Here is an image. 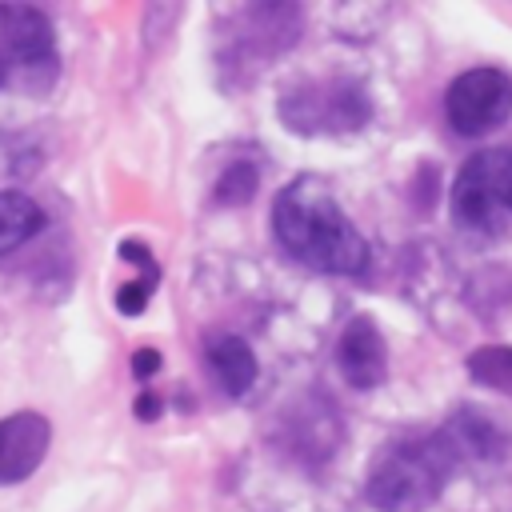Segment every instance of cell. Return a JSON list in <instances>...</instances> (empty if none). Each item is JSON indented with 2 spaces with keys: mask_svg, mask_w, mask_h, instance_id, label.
Here are the masks:
<instances>
[{
  "mask_svg": "<svg viewBox=\"0 0 512 512\" xmlns=\"http://www.w3.org/2000/svg\"><path fill=\"white\" fill-rule=\"evenodd\" d=\"M60 80L52 20L32 4H0V88L16 96H48Z\"/></svg>",
  "mask_w": 512,
  "mask_h": 512,
  "instance_id": "3",
  "label": "cell"
},
{
  "mask_svg": "<svg viewBox=\"0 0 512 512\" xmlns=\"http://www.w3.org/2000/svg\"><path fill=\"white\" fill-rule=\"evenodd\" d=\"M44 228V208L16 188H0V256L24 248Z\"/></svg>",
  "mask_w": 512,
  "mask_h": 512,
  "instance_id": "11",
  "label": "cell"
},
{
  "mask_svg": "<svg viewBox=\"0 0 512 512\" xmlns=\"http://www.w3.org/2000/svg\"><path fill=\"white\" fill-rule=\"evenodd\" d=\"M456 468H464V456L444 424L436 432L396 436L376 452L364 476V500L376 512H424L440 500Z\"/></svg>",
  "mask_w": 512,
  "mask_h": 512,
  "instance_id": "2",
  "label": "cell"
},
{
  "mask_svg": "<svg viewBox=\"0 0 512 512\" xmlns=\"http://www.w3.org/2000/svg\"><path fill=\"white\" fill-rule=\"evenodd\" d=\"M336 368L344 376V384L368 392L380 388L388 376V344L376 328L372 316H352L336 340Z\"/></svg>",
  "mask_w": 512,
  "mask_h": 512,
  "instance_id": "8",
  "label": "cell"
},
{
  "mask_svg": "<svg viewBox=\"0 0 512 512\" xmlns=\"http://www.w3.org/2000/svg\"><path fill=\"white\" fill-rule=\"evenodd\" d=\"M208 372L228 396H244L256 384V352L240 336H212L208 340Z\"/></svg>",
  "mask_w": 512,
  "mask_h": 512,
  "instance_id": "10",
  "label": "cell"
},
{
  "mask_svg": "<svg viewBox=\"0 0 512 512\" xmlns=\"http://www.w3.org/2000/svg\"><path fill=\"white\" fill-rule=\"evenodd\" d=\"M512 216V148H484L464 160L452 180V220L460 228L496 232Z\"/></svg>",
  "mask_w": 512,
  "mask_h": 512,
  "instance_id": "5",
  "label": "cell"
},
{
  "mask_svg": "<svg viewBox=\"0 0 512 512\" xmlns=\"http://www.w3.org/2000/svg\"><path fill=\"white\" fill-rule=\"evenodd\" d=\"M52 444V424L48 416L24 408L0 420V484H20L28 480Z\"/></svg>",
  "mask_w": 512,
  "mask_h": 512,
  "instance_id": "7",
  "label": "cell"
},
{
  "mask_svg": "<svg viewBox=\"0 0 512 512\" xmlns=\"http://www.w3.org/2000/svg\"><path fill=\"white\" fill-rule=\"evenodd\" d=\"M444 428L452 432L464 464H492V460H500L508 452V436L480 408H456Z\"/></svg>",
  "mask_w": 512,
  "mask_h": 512,
  "instance_id": "9",
  "label": "cell"
},
{
  "mask_svg": "<svg viewBox=\"0 0 512 512\" xmlns=\"http://www.w3.org/2000/svg\"><path fill=\"white\" fill-rule=\"evenodd\" d=\"M468 376L512 396V344H484L468 356Z\"/></svg>",
  "mask_w": 512,
  "mask_h": 512,
  "instance_id": "12",
  "label": "cell"
},
{
  "mask_svg": "<svg viewBox=\"0 0 512 512\" xmlns=\"http://www.w3.org/2000/svg\"><path fill=\"white\" fill-rule=\"evenodd\" d=\"M256 184H260V172H256L248 160H236V164H228V168L220 172V180H216V188H212V200L224 204V208H240V204L252 200Z\"/></svg>",
  "mask_w": 512,
  "mask_h": 512,
  "instance_id": "13",
  "label": "cell"
},
{
  "mask_svg": "<svg viewBox=\"0 0 512 512\" xmlns=\"http://www.w3.org/2000/svg\"><path fill=\"white\" fill-rule=\"evenodd\" d=\"M132 372H136V380H148L152 372H160V352L156 348H140L132 356Z\"/></svg>",
  "mask_w": 512,
  "mask_h": 512,
  "instance_id": "15",
  "label": "cell"
},
{
  "mask_svg": "<svg viewBox=\"0 0 512 512\" xmlns=\"http://www.w3.org/2000/svg\"><path fill=\"white\" fill-rule=\"evenodd\" d=\"M272 236L284 256L324 276H360L372 260L368 240L320 176H296L276 192Z\"/></svg>",
  "mask_w": 512,
  "mask_h": 512,
  "instance_id": "1",
  "label": "cell"
},
{
  "mask_svg": "<svg viewBox=\"0 0 512 512\" xmlns=\"http://www.w3.org/2000/svg\"><path fill=\"white\" fill-rule=\"evenodd\" d=\"M444 116L460 136H484L512 116V80L500 68H468L444 92Z\"/></svg>",
  "mask_w": 512,
  "mask_h": 512,
  "instance_id": "6",
  "label": "cell"
},
{
  "mask_svg": "<svg viewBox=\"0 0 512 512\" xmlns=\"http://www.w3.org/2000/svg\"><path fill=\"white\" fill-rule=\"evenodd\" d=\"M156 280H160V276H140V280L124 284V288L116 292V308H120L124 316L144 312V304H148V296H152V284H156Z\"/></svg>",
  "mask_w": 512,
  "mask_h": 512,
  "instance_id": "14",
  "label": "cell"
},
{
  "mask_svg": "<svg viewBox=\"0 0 512 512\" xmlns=\"http://www.w3.org/2000/svg\"><path fill=\"white\" fill-rule=\"evenodd\" d=\"M276 116L296 136H340L368 124L372 100L364 84L348 76H320L288 84L276 100Z\"/></svg>",
  "mask_w": 512,
  "mask_h": 512,
  "instance_id": "4",
  "label": "cell"
},
{
  "mask_svg": "<svg viewBox=\"0 0 512 512\" xmlns=\"http://www.w3.org/2000/svg\"><path fill=\"white\" fill-rule=\"evenodd\" d=\"M136 416H140V420H156V416H160V400H156L152 392H144V396L136 400Z\"/></svg>",
  "mask_w": 512,
  "mask_h": 512,
  "instance_id": "16",
  "label": "cell"
}]
</instances>
